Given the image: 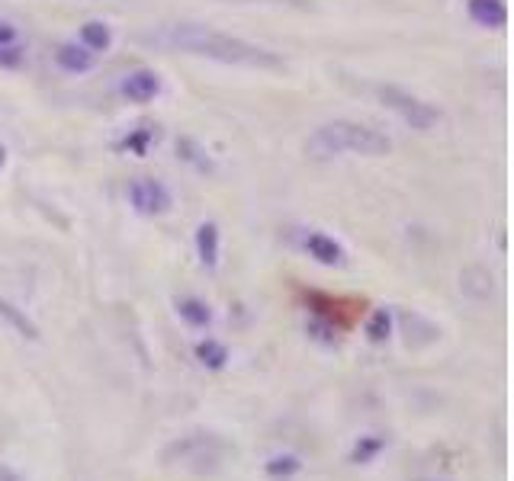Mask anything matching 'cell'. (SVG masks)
Instances as JSON below:
<instances>
[{"mask_svg":"<svg viewBox=\"0 0 514 481\" xmlns=\"http://www.w3.org/2000/svg\"><path fill=\"white\" fill-rule=\"evenodd\" d=\"M174 308H177V318L193 331H206L209 324H213V308H209V302L200 296H180L174 302Z\"/></svg>","mask_w":514,"mask_h":481,"instance_id":"cell-12","label":"cell"},{"mask_svg":"<svg viewBox=\"0 0 514 481\" xmlns=\"http://www.w3.org/2000/svg\"><path fill=\"white\" fill-rule=\"evenodd\" d=\"M0 481H26L17 469H13V465H7V462H0Z\"/></svg>","mask_w":514,"mask_h":481,"instance_id":"cell-25","label":"cell"},{"mask_svg":"<svg viewBox=\"0 0 514 481\" xmlns=\"http://www.w3.org/2000/svg\"><path fill=\"white\" fill-rule=\"evenodd\" d=\"M402 328L408 331L405 334L408 347H425V344H431V340L437 337L434 324L428 318H421L418 312H402Z\"/></svg>","mask_w":514,"mask_h":481,"instance_id":"cell-20","label":"cell"},{"mask_svg":"<svg viewBox=\"0 0 514 481\" xmlns=\"http://www.w3.org/2000/svg\"><path fill=\"white\" fill-rule=\"evenodd\" d=\"M145 42L164 45V49H171V52H187L196 58L219 61V65L254 68V71L283 68V58L277 52L264 49V45H254L248 39L219 33V29L203 26V23H164L155 29V33H148Z\"/></svg>","mask_w":514,"mask_h":481,"instance_id":"cell-1","label":"cell"},{"mask_svg":"<svg viewBox=\"0 0 514 481\" xmlns=\"http://www.w3.org/2000/svg\"><path fill=\"white\" fill-rule=\"evenodd\" d=\"M78 42L84 45L87 52H94L100 58L103 52L113 49V29L103 23V20H87L78 29Z\"/></svg>","mask_w":514,"mask_h":481,"instance_id":"cell-16","label":"cell"},{"mask_svg":"<svg viewBox=\"0 0 514 481\" xmlns=\"http://www.w3.org/2000/svg\"><path fill=\"white\" fill-rule=\"evenodd\" d=\"M389 449V437L386 433H360L354 440L351 453H347V462L351 465H370L376 462Z\"/></svg>","mask_w":514,"mask_h":481,"instance_id":"cell-13","label":"cell"},{"mask_svg":"<svg viewBox=\"0 0 514 481\" xmlns=\"http://www.w3.org/2000/svg\"><path fill=\"white\" fill-rule=\"evenodd\" d=\"M302 247H306V254L315 263H319V267H331V270H335V267H344V260H347L341 241L325 235V231H309V235L302 238Z\"/></svg>","mask_w":514,"mask_h":481,"instance_id":"cell-7","label":"cell"},{"mask_svg":"<svg viewBox=\"0 0 514 481\" xmlns=\"http://www.w3.org/2000/svg\"><path fill=\"white\" fill-rule=\"evenodd\" d=\"M392 328H396V318H392L389 308H373L370 318H367V324H364L367 344H373V347L386 344V340L392 337Z\"/></svg>","mask_w":514,"mask_h":481,"instance_id":"cell-19","label":"cell"},{"mask_svg":"<svg viewBox=\"0 0 514 481\" xmlns=\"http://www.w3.org/2000/svg\"><path fill=\"white\" fill-rule=\"evenodd\" d=\"M222 456V443L213 433H190V437H180L164 449V462H180L193 472H206L203 462H219Z\"/></svg>","mask_w":514,"mask_h":481,"instance_id":"cell-4","label":"cell"},{"mask_svg":"<svg viewBox=\"0 0 514 481\" xmlns=\"http://www.w3.org/2000/svg\"><path fill=\"white\" fill-rule=\"evenodd\" d=\"M23 65H26V45L20 39L0 45V71H20Z\"/></svg>","mask_w":514,"mask_h":481,"instance_id":"cell-23","label":"cell"},{"mask_svg":"<svg viewBox=\"0 0 514 481\" xmlns=\"http://www.w3.org/2000/svg\"><path fill=\"white\" fill-rule=\"evenodd\" d=\"M466 17L482 29H505L508 4L505 0H466Z\"/></svg>","mask_w":514,"mask_h":481,"instance_id":"cell-10","label":"cell"},{"mask_svg":"<svg viewBox=\"0 0 514 481\" xmlns=\"http://www.w3.org/2000/svg\"><path fill=\"white\" fill-rule=\"evenodd\" d=\"M302 472V456L283 449V453H274L264 462V475L267 481H293Z\"/></svg>","mask_w":514,"mask_h":481,"instance_id":"cell-17","label":"cell"},{"mask_svg":"<svg viewBox=\"0 0 514 481\" xmlns=\"http://www.w3.org/2000/svg\"><path fill=\"white\" fill-rule=\"evenodd\" d=\"M4 164H7V148L0 145V170H4Z\"/></svg>","mask_w":514,"mask_h":481,"instance_id":"cell-26","label":"cell"},{"mask_svg":"<svg viewBox=\"0 0 514 481\" xmlns=\"http://www.w3.org/2000/svg\"><path fill=\"white\" fill-rule=\"evenodd\" d=\"M306 305H309V312L315 318H325V321L335 324V328H341V331L354 321V312H344L347 302L344 299H335V296H325V292H309Z\"/></svg>","mask_w":514,"mask_h":481,"instance_id":"cell-9","label":"cell"},{"mask_svg":"<svg viewBox=\"0 0 514 481\" xmlns=\"http://www.w3.org/2000/svg\"><path fill=\"white\" fill-rule=\"evenodd\" d=\"M177 161L193 167L196 174H216V164H213V158H209V151L200 142H196V138H190V135L177 138Z\"/></svg>","mask_w":514,"mask_h":481,"instance_id":"cell-14","label":"cell"},{"mask_svg":"<svg viewBox=\"0 0 514 481\" xmlns=\"http://www.w3.org/2000/svg\"><path fill=\"white\" fill-rule=\"evenodd\" d=\"M193 356H196V363H200L203 369L222 372L225 366H229V360H232V350L225 347L222 340H216V337H203L200 344L193 347Z\"/></svg>","mask_w":514,"mask_h":481,"instance_id":"cell-15","label":"cell"},{"mask_svg":"<svg viewBox=\"0 0 514 481\" xmlns=\"http://www.w3.org/2000/svg\"><path fill=\"white\" fill-rule=\"evenodd\" d=\"M155 129H151V126H135L126 138H123V142H119L116 148L119 151H129V154H139V158H145V154H148V148L151 145H155Z\"/></svg>","mask_w":514,"mask_h":481,"instance_id":"cell-21","label":"cell"},{"mask_svg":"<svg viewBox=\"0 0 514 481\" xmlns=\"http://www.w3.org/2000/svg\"><path fill=\"white\" fill-rule=\"evenodd\" d=\"M306 331H309V337L315 340V344H322V347H338V334H341V328H335V324L331 321H325V318H309L306 321Z\"/></svg>","mask_w":514,"mask_h":481,"instance_id":"cell-22","label":"cell"},{"mask_svg":"<svg viewBox=\"0 0 514 481\" xmlns=\"http://www.w3.org/2000/svg\"><path fill=\"white\" fill-rule=\"evenodd\" d=\"M126 199H129V206L135 212L145 215V219H158V215H168L171 206H174L171 190L161 180H155V177H135V180H129Z\"/></svg>","mask_w":514,"mask_h":481,"instance_id":"cell-5","label":"cell"},{"mask_svg":"<svg viewBox=\"0 0 514 481\" xmlns=\"http://www.w3.org/2000/svg\"><path fill=\"white\" fill-rule=\"evenodd\" d=\"M392 151L389 135L380 129H370L364 122L335 119L319 126L306 142V154L312 161H331L341 154H364V158H383Z\"/></svg>","mask_w":514,"mask_h":481,"instance_id":"cell-2","label":"cell"},{"mask_svg":"<svg viewBox=\"0 0 514 481\" xmlns=\"http://www.w3.org/2000/svg\"><path fill=\"white\" fill-rule=\"evenodd\" d=\"M193 247H196V257L206 270H216L219 267V254H222V231L216 222H203L196 228L193 235Z\"/></svg>","mask_w":514,"mask_h":481,"instance_id":"cell-11","label":"cell"},{"mask_svg":"<svg viewBox=\"0 0 514 481\" xmlns=\"http://www.w3.org/2000/svg\"><path fill=\"white\" fill-rule=\"evenodd\" d=\"M119 93L129 103H151L161 97V74L151 68H132L119 81Z\"/></svg>","mask_w":514,"mask_h":481,"instance_id":"cell-6","label":"cell"},{"mask_svg":"<svg viewBox=\"0 0 514 481\" xmlns=\"http://www.w3.org/2000/svg\"><path fill=\"white\" fill-rule=\"evenodd\" d=\"M55 65L62 68L65 74L81 77V74H87V71H94V68H97V55H94V52H87L78 39H71V42L55 45Z\"/></svg>","mask_w":514,"mask_h":481,"instance_id":"cell-8","label":"cell"},{"mask_svg":"<svg viewBox=\"0 0 514 481\" xmlns=\"http://www.w3.org/2000/svg\"><path fill=\"white\" fill-rule=\"evenodd\" d=\"M0 321H4L13 334H20L23 340H39L36 321L29 318V315L23 312V308H17V305L7 302V299H0Z\"/></svg>","mask_w":514,"mask_h":481,"instance_id":"cell-18","label":"cell"},{"mask_svg":"<svg viewBox=\"0 0 514 481\" xmlns=\"http://www.w3.org/2000/svg\"><path fill=\"white\" fill-rule=\"evenodd\" d=\"M20 33H17V26H13L10 20H0V45H10V42H17Z\"/></svg>","mask_w":514,"mask_h":481,"instance_id":"cell-24","label":"cell"},{"mask_svg":"<svg viewBox=\"0 0 514 481\" xmlns=\"http://www.w3.org/2000/svg\"><path fill=\"white\" fill-rule=\"evenodd\" d=\"M376 97L386 106V110L396 113L408 129L415 132H431L437 122H441V110L431 103H425L415 93H408L405 87H396V84H380L376 87Z\"/></svg>","mask_w":514,"mask_h":481,"instance_id":"cell-3","label":"cell"}]
</instances>
